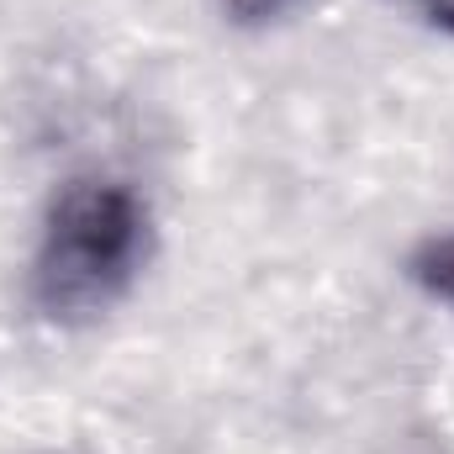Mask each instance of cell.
I'll return each mask as SVG.
<instances>
[{
  "mask_svg": "<svg viewBox=\"0 0 454 454\" xmlns=\"http://www.w3.org/2000/svg\"><path fill=\"white\" fill-rule=\"evenodd\" d=\"M423 11H428V21H439L444 32H454V0H423Z\"/></svg>",
  "mask_w": 454,
  "mask_h": 454,
  "instance_id": "4",
  "label": "cell"
},
{
  "mask_svg": "<svg viewBox=\"0 0 454 454\" xmlns=\"http://www.w3.org/2000/svg\"><path fill=\"white\" fill-rule=\"evenodd\" d=\"M296 0H223V11L232 21H275V16H286Z\"/></svg>",
  "mask_w": 454,
  "mask_h": 454,
  "instance_id": "3",
  "label": "cell"
},
{
  "mask_svg": "<svg viewBox=\"0 0 454 454\" xmlns=\"http://www.w3.org/2000/svg\"><path fill=\"white\" fill-rule=\"evenodd\" d=\"M407 275H412L434 301H450L454 307V232H439V238L418 243L412 259H407Z\"/></svg>",
  "mask_w": 454,
  "mask_h": 454,
  "instance_id": "2",
  "label": "cell"
},
{
  "mask_svg": "<svg viewBox=\"0 0 454 454\" xmlns=\"http://www.w3.org/2000/svg\"><path fill=\"white\" fill-rule=\"evenodd\" d=\"M148 248V207L121 180H69L43 223L32 291L48 317L112 307Z\"/></svg>",
  "mask_w": 454,
  "mask_h": 454,
  "instance_id": "1",
  "label": "cell"
}]
</instances>
